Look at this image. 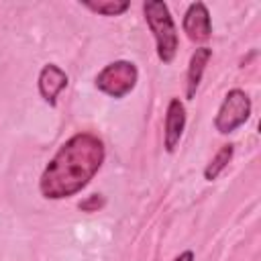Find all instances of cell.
Returning a JSON list of instances; mask_svg holds the SVG:
<instances>
[{
    "mask_svg": "<svg viewBox=\"0 0 261 261\" xmlns=\"http://www.w3.org/2000/svg\"><path fill=\"white\" fill-rule=\"evenodd\" d=\"M106 159L104 143L94 133H75L55 151L39 177V192L47 200H65L80 194L100 171Z\"/></svg>",
    "mask_w": 261,
    "mask_h": 261,
    "instance_id": "obj_1",
    "label": "cell"
},
{
    "mask_svg": "<svg viewBox=\"0 0 261 261\" xmlns=\"http://www.w3.org/2000/svg\"><path fill=\"white\" fill-rule=\"evenodd\" d=\"M143 14L149 31L155 39V51L161 63H171L175 59L179 39H177V27L173 22V16L169 12L167 2L163 0H145L143 2Z\"/></svg>",
    "mask_w": 261,
    "mask_h": 261,
    "instance_id": "obj_2",
    "label": "cell"
},
{
    "mask_svg": "<svg viewBox=\"0 0 261 261\" xmlns=\"http://www.w3.org/2000/svg\"><path fill=\"white\" fill-rule=\"evenodd\" d=\"M137 82H139V69L133 61H126V59H116L104 65L94 77L98 92L114 100L126 98L137 88Z\"/></svg>",
    "mask_w": 261,
    "mask_h": 261,
    "instance_id": "obj_3",
    "label": "cell"
},
{
    "mask_svg": "<svg viewBox=\"0 0 261 261\" xmlns=\"http://www.w3.org/2000/svg\"><path fill=\"white\" fill-rule=\"evenodd\" d=\"M251 98L245 90L241 88H230L220 106H218V112L214 116V128L220 133V135H230L234 133L237 128H241L249 116H251Z\"/></svg>",
    "mask_w": 261,
    "mask_h": 261,
    "instance_id": "obj_4",
    "label": "cell"
},
{
    "mask_svg": "<svg viewBox=\"0 0 261 261\" xmlns=\"http://www.w3.org/2000/svg\"><path fill=\"white\" fill-rule=\"evenodd\" d=\"M181 29L186 33V37L196 43V45H204L210 41L212 37V20H210V10L204 2H192L181 18Z\"/></svg>",
    "mask_w": 261,
    "mask_h": 261,
    "instance_id": "obj_5",
    "label": "cell"
},
{
    "mask_svg": "<svg viewBox=\"0 0 261 261\" xmlns=\"http://www.w3.org/2000/svg\"><path fill=\"white\" fill-rule=\"evenodd\" d=\"M67 84H69V77H67L65 69H61L57 63H45L41 67V71H39V77H37L39 96L51 108L57 106V98L67 88Z\"/></svg>",
    "mask_w": 261,
    "mask_h": 261,
    "instance_id": "obj_6",
    "label": "cell"
},
{
    "mask_svg": "<svg viewBox=\"0 0 261 261\" xmlns=\"http://www.w3.org/2000/svg\"><path fill=\"white\" fill-rule=\"evenodd\" d=\"M186 106L179 98H171L165 110V124H163V147L167 153H175L179 147L181 135L186 130Z\"/></svg>",
    "mask_w": 261,
    "mask_h": 261,
    "instance_id": "obj_7",
    "label": "cell"
},
{
    "mask_svg": "<svg viewBox=\"0 0 261 261\" xmlns=\"http://www.w3.org/2000/svg\"><path fill=\"white\" fill-rule=\"evenodd\" d=\"M210 59H212V49L208 45H202L192 53L190 63H188V71H186V100L196 98V92L200 88L202 75H204Z\"/></svg>",
    "mask_w": 261,
    "mask_h": 261,
    "instance_id": "obj_8",
    "label": "cell"
},
{
    "mask_svg": "<svg viewBox=\"0 0 261 261\" xmlns=\"http://www.w3.org/2000/svg\"><path fill=\"white\" fill-rule=\"evenodd\" d=\"M232 155H234V145H232V143L222 145V147L214 153V157L206 163V167H204V179H206V181L218 179V175H220V173L228 167V163L232 161Z\"/></svg>",
    "mask_w": 261,
    "mask_h": 261,
    "instance_id": "obj_9",
    "label": "cell"
},
{
    "mask_svg": "<svg viewBox=\"0 0 261 261\" xmlns=\"http://www.w3.org/2000/svg\"><path fill=\"white\" fill-rule=\"evenodd\" d=\"M82 6L100 16H120L130 8V2L128 0H98V2L84 0Z\"/></svg>",
    "mask_w": 261,
    "mask_h": 261,
    "instance_id": "obj_10",
    "label": "cell"
},
{
    "mask_svg": "<svg viewBox=\"0 0 261 261\" xmlns=\"http://www.w3.org/2000/svg\"><path fill=\"white\" fill-rule=\"evenodd\" d=\"M104 204H106V200H104L102 194H92V196L84 198L77 206H80L82 212H98L100 208H104Z\"/></svg>",
    "mask_w": 261,
    "mask_h": 261,
    "instance_id": "obj_11",
    "label": "cell"
},
{
    "mask_svg": "<svg viewBox=\"0 0 261 261\" xmlns=\"http://www.w3.org/2000/svg\"><path fill=\"white\" fill-rule=\"evenodd\" d=\"M173 261H196V255H194L192 249H186V251H181L179 255H175Z\"/></svg>",
    "mask_w": 261,
    "mask_h": 261,
    "instance_id": "obj_12",
    "label": "cell"
}]
</instances>
